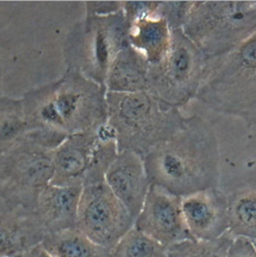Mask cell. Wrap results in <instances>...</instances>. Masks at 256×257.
<instances>
[{
    "label": "cell",
    "mask_w": 256,
    "mask_h": 257,
    "mask_svg": "<svg viewBox=\"0 0 256 257\" xmlns=\"http://www.w3.org/2000/svg\"><path fill=\"white\" fill-rule=\"evenodd\" d=\"M106 96L105 86L65 69L60 79L24 93L21 102L27 132L55 149L69 135L107 123Z\"/></svg>",
    "instance_id": "1"
},
{
    "label": "cell",
    "mask_w": 256,
    "mask_h": 257,
    "mask_svg": "<svg viewBox=\"0 0 256 257\" xmlns=\"http://www.w3.org/2000/svg\"><path fill=\"white\" fill-rule=\"evenodd\" d=\"M143 160L149 183L180 197L216 188L219 183L215 130L196 114L186 117L182 128L153 147Z\"/></svg>",
    "instance_id": "2"
},
{
    "label": "cell",
    "mask_w": 256,
    "mask_h": 257,
    "mask_svg": "<svg viewBox=\"0 0 256 257\" xmlns=\"http://www.w3.org/2000/svg\"><path fill=\"white\" fill-rule=\"evenodd\" d=\"M107 124L115 133L118 152L132 151L142 158L184 125L186 117L149 91L107 92Z\"/></svg>",
    "instance_id": "3"
},
{
    "label": "cell",
    "mask_w": 256,
    "mask_h": 257,
    "mask_svg": "<svg viewBox=\"0 0 256 257\" xmlns=\"http://www.w3.org/2000/svg\"><path fill=\"white\" fill-rule=\"evenodd\" d=\"M207 108L256 125V33L210 62L195 97Z\"/></svg>",
    "instance_id": "4"
},
{
    "label": "cell",
    "mask_w": 256,
    "mask_h": 257,
    "mask_svg": "<svg viewBox=\"0 0 256 257\" xmlns=\"http://www.w3.org/2000/svg\"><path fill=\"white\" fill-rule=\"evenodd\" d=\"M182 30L209 64L256 33V1H193Z\"/></svg>",
    "instance_id": "5"
},
{
    "label": "cell",
    "mask_w": 256,
    "mask_h": 257,
    "mask_svg": "<svg viewBox=\"0 0 256 257\" xmlns=\"http://www.w3.org/2000/svg\"><path fill=\"white\" fill-rule=\"evenodd\" d=\"M128 45V23L122 10L105 16L84 15L65 36L63 57L66 69L78 71L105 86L113 60Z\"/></svg>",
    "instance_id": "6"
},
{
    "label": "cell",
    "mask_w": 256,
    "mask_h": 257,
    "mask_svg": "<svg viewBox=\"0 0 256 257\" xmlns=\"http://www.w3.org/2000/svg\"><path fill=\"white\" fill-rule=\"evenodd\" d=\"M53 150L30 132L21 136L0 157V202L35 211L54 175Z\"/></svg>",
    "instance_id": "7"
},
{
    "label": "cell",
    "mask_w": 256,
    "mask_h": 257,
    "mask_svg": "<svg viewBox=\"0 0 256 257\" xmlns=\"http://www.w3.org/2000/svg\"><path fill=\"white\" fill-rule=\"evenodd\" d=\"M117 154L115 133L107 123L69 135L53 150L54 175L50 184L83 187L104 181Z\"/></svg>",
    "instance_id": "8"
},
{
    "label": "cell",
    "mask_w": 256,
    "mask_h": 257,
    "mask_svg": "<svg viewBox=\"0 0 256 257\" xmlns=\"http://www.w3.org/2000/svg\"><path fill=\"white\" fill-rule=\"evenodd\" d=\"M208 69V61L182 28L171 32L165 57L150 65L147 91L163 102L179 108L196 97Z\"/></svg>",
    "instance_id": "9"
},
{
    "label": "cell",
    "mask_w": 256,
    "mask_h": 257,
    "mask_svg": "<svg viewBox=\"0 0 256 257\" xmlns=\"http://www.w3.org/2000/svg\"><path fill=\"white\" fill-rule=\"evenodd\" d=\"M133 226V217L105 180L82 187L76 229L86 237L111 250Z\"/></svg>",
    "instance_id": "10"
},
{
    "label": "cell",
    "mask_w": 256,
    "mask_h": 257,
    "mask_svg": "<svg viewBox=\"0 0 256 257\" xmlns=\"http://www.w3.org/2000/svg\"><path fill=\"white\" fill-rule=\"evenodd\" d=\"M180 196L150 184L134 227L168 248L184 240L194 239L189 232L181 207Z\"/></svg>",
    "instance_id": "11"
},
{
    "label": "cell",
    "mask_w": 256,
    "mask_h": 257,
    "mask_svg": "<svg viewBox=\"0 0 256 257\" xmlns=\"http://www.w3.org/2000/svg\"><path fill=\"white\" fill-rule=\"evenodd\" d=\"M186 226L196 240L211 241L229 230L228 195L216 188L181 198Z\"/></svg>",
    "instance_id": "12"
},
{
    "label": "cell",
    "mask_w": 256,
    "mask_h": 257,
    "mask_svg": "<svg viewBox=\"0 0 256 257\" xmlns=\"http://www.w3.org/2000/svg\"><path fill=\"white\" fill-rule=\"evenodd\" d=\"M105 182L135 221L150 187L143 158L128 150L118 152L106 172Z\"/></svg>",
    "instance_id": "13"
},
{
    "label": "cell",
    "mask_w": 256,
    "mask_h": 257,
    "mask_svg": "<svg viewBox=\"0 0 256 257\" xmlns=\"http://www.w3.org/2000/svg\"><path fill=\"white\" fill-rule=\"evenodd\" d=\"M45 235L35 211L0 202V257H23Z\"/></svg>",
    "instance_id": "14"
},
{
    "label": "cell",
    "mask_w": 256,
    "mask_h": 257,
    "mask_svg": "<svg viewBox=\"0 0 256 257\" xmlns=\"http://www.w3.org/2000/svg\"><path fill=\"white\" fill-rule=\"evenodd\" d=\"M82 187L49 184L40 193L35 213L45 234L75 229Z\"/></svg>",
    "instance_id": "15"
},
{
    "label": "cell",
    "mask_w": 256,
    "mask_h": 257,
    "mask_svg": "<svg viewBox=\"0 0 256 257\" xmlns=\"http://www.w3.org/2000/svg\"><path fill=\"white\" fill-rule=\"evenodd\" d=\"M157 6L128 23L129 45L138 51L149 63H159L167 54L171 43V32L167 21L162 17Z\"/></svg>",
    "instance_id": "16"
},
{
    "label": "cell",
    "mask_w": 256,
    "mask_h": 257,
    "mask_svg": "<svg viewBox=\"0 0 256 257\" xmlns=\"http://www.w3.org/2000/svg\"><path fill=\"white\" fill-rule=\"evenodd\" d=\"M149 63L130 45L113 60L105 80L107 92L134 93L147 90Z\"/></svg>",
    "instance_id": "17"
},
{
    "label": "cell",
    "mask_w": 256,
    "mask_h": 257,
    "mask_svg": "<svg viewBox=\"0 0 256 257\" xmlns=\"http://www.w3.org/2000/svg\"><path fill=\"white\" fill-rule=\"evenodd\" d=\"M41 244L54 257H111L110 249L96 244L76 228L46 234Z\"/></svg>",
    "instance_id": "18"
},
{
    "label": "cell",
    "mask_w": 256,
    "mask_h": 257,
    "mask_svg": "<svg viewBox=\"0 0 256 257\" xmlns=\"http://www.w3.org/2000/svg\"><path fill=\"white\" fill-rule=\"evenodd\" d=\"M229 232L234 237L256 240V188L239 189L228 195Z\"/></svg>",
    "instance_id": "19"
},
{
    "label": "cell",
    "mask_w": 256,
    "mask_h": 257,
    "mask_svg": "<svg viewBox=\"0 0 256 257\" xmlns=\"http://www.w3.org/2000/svg\"><path fill=\"white\" fill-rule=\"evenodd\" d=\"M26 132L21 99L2 96L0 98V157Z\"/></svg>",
    "instance_id": "20"
},
{
    "label": "cell",
    "mask_w": 256,
    "mask_h": 257,
    "mask_svg": "<svg viewBox=\"0 0 256 257\" xmlns=\"http://www.w3.org/2000/svg\"><path fill=\"white\" fill-rule=\"evenodd\" d=\"M234 236L225 232L221 237L211 240H184L167 248L166 257H226Z\"/></svg>",
    "instance_id": "21"
},
{
    "label": "cell",
    "mask_w": 256,
    "mask_h": 257,
    "mask_svg": "<svg viewBox=\"0 0 256 257\" xmlns=\"http://www.w3.org/2000/svg\"><path fill=\"white\" fill-rule=\"evenodd\" d=\"M167 248L134 226L111 249V257H166Z\"/></svg>",
    "instance_id": "22"
},
{
    "label": "cell",
    "mask_w": 256,
    "mask_h": 257,
    "mask_svg": "<svg viewBox=\"0 0 256 257\" xmlns=\"http://www.w3.org/2000/svg\"><path fill=\"white\" fill-rule=\"evenodd\" d=\"M193 1H159L158 10L171 30L182 28Z\"/></svg>",
    "instance_id": "23"
},
{
    "label": "cell",
    "mask_w": 256,
    "mask_h": 257,
    "mask_svg": "<svg viewBox=\"0 0 256 257\" xmlns=\"http://www.w3.org/2000/svg\"><path fill=\"white\" fill-rule=\"evenodd\" d=\"M123 8V1H86L85 16H105L117 13Z\"/></svg>",
    "instance_id": "24"
},
{
    "label": "cell",
    "mask_w": 256,
    "mask_h": 257,
    "mask_svg": "<svg viewBox=\"0 0 256 257\" xmlns=\"http://www.w3.org/2000/svg\"><path fill=\"white\" fill-rule=\"evenodd\" d=\"M226 257H256V248L252 240L245 237H235Z\"/></svg>",
    "instance_id": "25"
},
{
    "label": "cell",
    "mask_w": 256,
    "mask_h": 257,
    "mask_svg": "<svg viewBox=\"0 0 256 257\" xmlns=\"http://www.w3.org/2000/svg\"><path fill=\"white\" fill-rule=\"evenodd\" d=\"M23 257H54L50 254L43 246L42 244H38L32 249H30Z\"/></svg>",
    "instance_id": "26"
},
{
    "label": "cell",
    "mask_w": 256,
    "mask_h": 257,
    "mask_svg": "<svg viewBox=\"0 0 256 257\" xmlns=\"http://www.w3.org/2000/svg\"><path fill=\"white\" fill-rule=\"evenodd\" d=\"M1 86H2V62L0 58V98L3 96L1 93Z\"/></svg>",
    "instance_id": "27"
},
{
    "label": "cell",
    "mask_w": 256,
    "mask_h": 257,
    "mask_svg": "<svg viewBox=\"0 0 256 257\" xmlns=\"http://www.w3.org/2000/svg\"><path fill=\"white\" fill-rule=\"evenodd\" d=\"M252 242H253V244H254V246H255V248H256V240H253V241H252Z\"/></svg>",
    "instance_id": "28"
}]
</instances>
